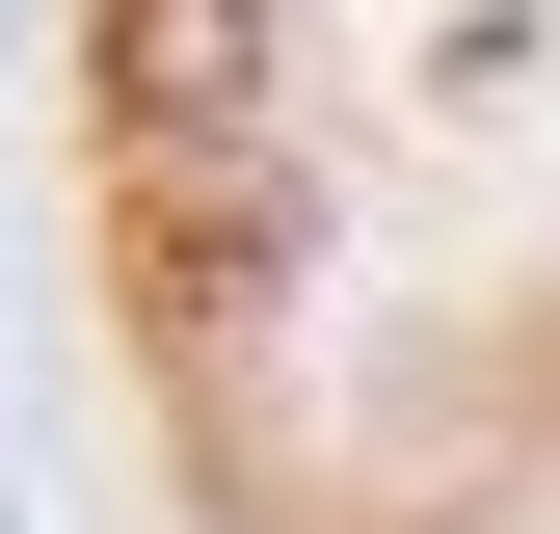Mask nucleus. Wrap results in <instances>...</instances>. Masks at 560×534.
I'll use <instances>...</instances> for the list:
<instances>
[{"mask_svg":"<svg viewBox=\"0 0 560 534\" xmlns=\"http://www.w3.org/2000/svg\"><path fill=\"white\" fill-rule=\"evenodd\" d=\"M81 187L214 508L454 534L560 454V0H81Z\"/></svg>","mask_w":560,"mask_h":534,"instance_id":"nucleus-1","label":"nucleus"}]
</instances>
